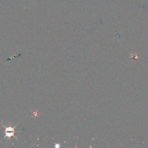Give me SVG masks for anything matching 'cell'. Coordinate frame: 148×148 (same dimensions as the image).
<instances>
[{"instance_id": "6da1fadb", "label": "cell", "mask_w": 148, "mask_h": 148, "mask_svg": "<svg viewBox=\"0 0 148 148\" xmlns=\"http://www.w3.org/2000/svg\"><path fill=\"white\" fill-rule=\"evenodd\" d=\"M2 125L5 128V131H4V132H5V136H4V138H10L12 136H14V133L16 132L15 130H14V128L15 127L17 126V125H15L14 127H12L10 126L9 127H5L3 124H2ZM16 138V137L14 136ZM17 139V138H16Z\"/></svg>"}]
</instances>
